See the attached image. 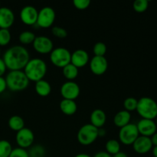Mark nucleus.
<instances>
[{
  "label": "nucleus",
  "instance_id": "obj_40",
  "mask_svg": "<svg viewBox=\"0 0 157 157\" xmlns=\"http://www.w3.org/2000/svg\"><path fill=\"white\" fill-rule=\"evenodd\" d=\"M112 157H128V156H127V154L126 153L121 151L120 153H118L117 154L114 155V156H113Z\"/></svg>",
  "mask_w": 157,
  "mask_h": 157
},
{
  "label": "nucleus",
  "instance_id": "obj_29",
  "mask_svg": "<svg viewBox=\"0 0 157 157\" xmlns=\"http://www.w3.org/2000/svg\"><path fill=\"white\" fill-rule=\"evenodd\" d=\"M12 35L9 29H0V46H6L9 44Z\"/></svg>",
  "mask_w": 157,
  "mask_h": 157
},
{
  "label": "nucleus",
  "instance_id": "obj_25",
  "mask_svg": "<svg viewBox=\"0 0 157 157\" xmlns=\"http://www.w3.org/2000/svg\"><path fill=\"white\" fill-rule=\"evenodd\" d=\"M36 35L35 33L31 31H25L20 33L18 36V40L21 43V45H28V44H32V43L35 41Z\"/></svg>",
  "mask_w": 157,
  "mask_h": 157
},
{
  "label": "nucleus",
  "instance_id": "obj_17",
  "mask_svg": "<svg viewBox=\"0 0 157 157\" xmlns=\"http://www.w3.org/2000/svg\"><path fill=\"white\" fill-rule=\"evenodd\" d=\"M15 21L13 11L6 6L0 7V29H9Z\"/></svg>",
  "mask_w": 157,
  "mask_h": 157
},
{
  "label": "nucleus",
  "instance_id": "obj_14",
  "mask_svg": "<svg viewBox=\"0 0 157 157\" xmlns=\"http://www.w3.org/2000/svg\"><path fill=\"white\" fill-rule=\"evenodd\" d=\"M140 136L151 137L157 132V126L154 120L141 119L136 124Z\"/></svg>",
  "mask_w": 157,
  "mask_h": 157
},
{
  "label": "nucleus",
  "instance_id": "obj_38",
  "mask_svg": "<svg viewBox=\"0 0 157 157\" xmlns=\"http://www.w3.org/2000/svg\"><path fill=\"white\" fill-rule=\"evenodd\" d=\"M98 137H103V136H106V134H107V131H106V130L104 128V127L98 128Z\"/></svg>",
  "mask_w": 157,
  "mask_h": 157
},
{
  "label": "nucleus",
  "instance_id": "obj_6",
  "mask_svg": "<svg viewBox=\"0 0 157 157\" xmlns=\"http://www.w3.org/2000/svg\"><path fill=\"white\" fill-rule=\"evenodd\" d=\"M50 61L58 67L63 68L71 63V53L67 48L64 47L55 48L50 53Z\"/></svg>",
  "mask_w": 157,
  "mask_h": 157
},
{
  "label": "nucleus",
  "instance_id": "obj_26",
  "mask_svg": "<svg viewBox=\"0 0 157 157\" xmlns=\"http://www.w3.org/2000/svg\"><path fill=\"white\" fill-rule=\"evenodd\" d=\"M12 149V146L9 141L6 140H0V157H9Z\"/></svg>",
  "mask_w": 157,
  "mask_h": 157
},
{
  "label": "nucleus",
  "instance_id": "obj_7",
  "mask_svg": "<svg viewBox=\"0 0 157 157\" xmlns=\"http://www.w3.org/2000/svg\"><path fill=\"white\" fill-rule=\"evenodd\" d=\"M139 136L140 133L138 132L136 125L132 123H130L122 128H120L118 133L119 142L127 146L133 145Z\"/></svg>",
  "mask_w": 157,
  "mask_h": 157
},
{
  "label": "nucleus",
  "instance_id": "obj_9",
  "mask_svg": "<svg viewBox=\"0 0 157 157\" xmlns=\"http://www.w3.org/2000/svg\"><path fill=\"white\" fill-rule=\"evenodd\" d=\"M15 141L18 147L26 150L32 146L35 141V134L31 129L24 127L16 133Z\"/></svg>",
  "mask_w": 157,
  "mask_h": 157
},
{
  "label": "nucleus",
  "instance_id": "obj_13",
  "mask_svg": "<svg viewBox=\"0 0 157 157\" xmlns=\"http://www.w3.org/2000/svg\"><path fill=\"white\" fill-rule=\"evenodd\" d=\"M90 69L95 75H103L108 68V61L104 56H94L89 61Z\"/></svg>",
  "mask_w": 157,
  "mask_h": 157
},
{
  "label": "nucleus",
  "instance_id": "obj_45",
  "mask_svg": "<svg viewBox=\"0 0 157 157\" xmlns=\"http://www.w3.org/2000/svg\"><path fill=\"white\" fill-rule=\"evenodd\" d=\"M0 7H1V2H0Z\"/></svg>",
  "mask_w": 157,
  "mask_h": 157
},
{
  "label": "nucleus",
  "instance_id": "obj_27",
  "mask_svg": "<svg viewBox=\"0 0 157 157\" xmlns=\"http://www.w3.org/2000/svg\"><path fill=\"white\" fill-rule=\"evenodd\" d=\"M138 104V100L136 98H133V97H130L124 100V110H127L128 112L134 111L136 110Z\"/></svg>",
  "mask_w": 157,
  "mask_h": 157
},
{
  "label": "nucleus",
  "instance_id": "obj_18",
  "mask_svg": "<svg viewBox=\"0 0 157 157\" xmlns=\"http://www.w3.org/2000/svg\"><path fill=\"white\" fill-rule=\"evenodd\" d=\"M90 124L97 128H101L105 124L107 116L105 112L101 109H95L91 112L90 116Z\"/></svg>",
  "mask_w": 157,
  "mask_h": 157
},
{
  "label": "nucleus",
  "instance_id": "obj_36",
  "mask_svg": "<svg viewBox=\"0 0 157 157\" xmlns=\"http://www.w3.org/2000/svg\"><path fill=\"white\" fill-rule=\"evenodd\" d=\"M6 70H7V67L5 64L4 61H3L2 58L0 57V77H3V75L6 73Z\"/></svg>",
  "mask_w": 157,
  "mask_h": 157
},
{
  "label": "nucleus",
  "instance_id": "obj_28",
  "mask_svg": "<svg viewBox=\"0 0 157 157\" xmlns=\"http://www.w3.org/2000/svg\"><path fill=\"white\" fill-rule=\"evenodd\" d=\"M29 152V157H44L45 155V150L41 145H35L31 147Z\"/></svg>",
  "mask_w": 157,
  "mask_h": 157
},
{
  "label": "nucleus",
  "instance_id": "obj_22",
  "mask_svg": "<svg viewBox=\"0 0 157 157\" xmlns=\"http://www.w3.org/2000/svg\"><path fill=\"white\" fill-rule=\"evenodd\" d=\"M8 124L11 130L17 133L25 127V121L21 117L18 115H14L9 119Z\"/></svg>",
  "mask_w": 157,
  "mask_h": 157
},
{
  "label": "nucleus",
  "instance_id": "obj_19",
  "mask_svg": "<svg viewBox=\"0 0 157 157\" xmlns=\"http://www.w3.org/2000/svg\"><path fill=\"white\" fill-rule=\"evenodd\" d=\"M130 120H131V114L130 112L125 110H120L113 117V124L119 128H122L130 124Z\"/></svg>",
  "mask_w": 157,
  "mask_h": 157
},
{
  "label": "nucleus",
  "instance_id": "obj_16",
  "mask_svg": "<svg viewBox=\"0 0 157 157\" xmlns=\"http://www.w3.org/2000/svg\"><path fill=\"white\" fill-rule=\"evenodd\" d=\"M90 61V56L84 49H77L71 53V63L78 69L87 65Z\"/></svg>",
  "mask_w": 157,
  "mask_h": 157
},
{
  "label": "nucleus",
  "instance_id": "obj_37",
  "mask_svg": "<svg viewBox=\"0 0 157 157\" xmlns=\"http://www.w3.org/2000/svg\"><path fill=\"white\" fill-rule=\"evenodd\" d=\"M94 157H112L109 153H107L106 151H100L97 153L94 156Z\"/></svg>",
  "mask_w": 157,
  "mask_h": 157
},
{
  "label": "nucleus",
  "instance_id": "obj_3",
  "mask_svg": "<svg viewBox=\"0 0 157 157\" xmlns=\"http://www.w3.org/2000/svg\"><path fill=\"white\" fill-rule=\"evenodd\" d=\"M5 78L7 84V88L14 92L25 90L30 83L23 70L10 71Z\"/></svg>",
  "mask_w": 157,
  "mask_h": 157
},
{
  "label": "nucleus",
  "instance_id": "obj_30",
  "mask_svg": "<svg viewBox=\"0 0 157 157\" xmlns=\"http://www.w3.org/2000/svg\"><path fill=\"white\" fill-rule=\"evenodd\" d=\"M149 2L147 0H136L133 4V8L138 13H143L147 10Z\"/></svg>",
  "mask_w": 157,
  "mask_h": 157
},
{
  "label": "nucleus",
  "instance_id": "obj_10",
  "mask_svg": "<svg viewBox=\"0 0 157 157\" xmlns=\"http://www.w3.org/2000/svg\"><path fill=\"white\" fill-rule=\"evenodd\" d=\"M60 93L63 99L75 101L79 97L81 89L76 82L73 81H67L61 85L60 88Z\"/></svg>",
  "mask_w": 157,
  "mask_h": 157
},
{
  "label": "nucleus",
  "instance_id": "obj_35",
  "mask_svg": "<svg viewBox=\"0 0 157 157\" xmlns=\"http://www.w3.org/2000/svg\"><path fill=\"white\" fill-rule=\"evenodd\" d=\"M7 89L6 78L4 77H0V94L3 93Z\"/></svg>",
  "mask_w": 157,
  "mask_h": 157
},
{
  "label": "nucleus",
  "instance_id": "obj_39",
  "mask_svg": "<svg viewBox=\"0 0 157 157\" xmlns=\"http://www.w3.org/2000/svg\"><path fill=\"white\" fill-rule=\"evenodd\" d=\"M150 139H151L152 144H153V147H156L157 146V132L156 133H155L154 134H153V136L150 137Z\"/></svg>",
  "mask_w": 157,
  "mask_h": 157
},
{
  "label": "nucleus",
  "instance_id": "obj_41",
  "mask_svg": "<svg viewBox=\"0 0 157 157\" xmlns=\"http://www.w3.org/2000/svg\"><path fill=\"white\" fill-rule=\"evenodd\" d=\"M152 153L154 157H157V146L156 147H153L152 149Z\"/></svg>",
  "mask_w": 157,
  "mask_h": 157
},
{
  "label": "nucleus",
  "instance_id": "obj_43",
  "mask_svg": "<svg viewBox=\"0 0 157 157\" xmlns=\"http://www.w3.org/2000/svg\"><path fill=\"white\" fill-rule=\"evenodd\" d=\"M154 121H155V123H156V126H157V117H156V118H155Z\"/></svg>",
  "mask_w": 157,
  "mask_h": 157
},
{
  "label": "nucleus",
  "instance_id": "obj_2",
  "mask_svg": "<svg viewBox=\"0 0 157 157\" xmlns=\"http://www.w3.org/2000/svg\"><path fill=\"white\" fill-rule=\"evenodd\" d=\"M47 71V64L44 60L39 58H31L23 69L29 81L35 83L44 79Z\"/></svg>",
  "mask_w": 157,
  "mask_h": 157
},
{
  "label": "nucleus",
  "instance_id": "obj_15",
  "mask_svg": "<svg viewBox=\"0 0 157 157\" xmlns=\"http://www.w3.org/2000/svg\"><path fill=\"white\" fill-rule=\"evenodd\" d=\"M133 149L136 153L140 155L147 154L151 151L153 146L150 137L139 136L133 144Z\"/></svg>",
  "mask_w": 157,
  "mask_h": 157
},
{
  "label": "nucleus",
  "instance_id": "obj_23",
  "mask_svg": "<svg viewBox=\"0 0 157 157\" xmlns=\"http://www.w3.org/2000/svg\"><path fill=\"white\" fill-rule=\"evenodd\" d=\"M79 71L77 67H75L71 63L68 64L62 68V74L64 78L68 81H73L78 76Z\"/></svg>",
  "mask_w": 157,
  "mask_h": 157
},
{
  "label": "nucleus",
  "instance_id": "obj_1",
  "mask_svg": "<svg viewBox=\"0 0 157 157\" xmlns=\"http://www.w3.org/2000/svg\"><path fill=\"white\" fill-rule=\"evenodd\" d=\"M2 59L9 71H22L30 58L28 49L23 45H13L3 54Z\"/></svg>",
  "mask_w": 157,
  "mask_h": 157
},
{
  "label": "nucleus",
  "instance_id": "obj_12",
  "mask_svg": "<svg viewBox=\"0 0 157 157\" xmlns=\"http://www.w3.org/2000/svg\"><path fill=\"white\" fill-rule=\"evenodd\" d=\"M38 11L33 6H25L20 11V19L26 25H35L38 19Z\"/></svg>",
  "mask_w": 157,
  "mask_h": 157
},
{
  "label": "nucleus",
  "instance_id": "obj_34",
  "mask_svg": "<svg viewBox=\"0 0 157 157\" xmlns=\"http://www.w3.org/2000/svg\"><path fill=\"white\" fill-rule=\"evenodd\" d=\"M73 4L76 9L79 10H84L90 5V0H74Z\"/></svg>",
  "mask_w": 157,
  "mask_h": 157
},
{
  "label": "nucleus",
  "instance_id": "obj_24",
  "mask_svg": "<svg viewBox=\"0 0 157 157\" xmlns=\"http://www.w3.org/2000/svg\"><path fill=\"white\" fill-rule=\"evenodd\" d=\"M106 152L110 155V156H114L121 152V143L119 140L111 139L109 140L105 144Z\"/></svg>",
  "mask_w": 157,
  "mask_h": 157
},
{
  "label": "nucleus",
  "instance_id": "obj_31",
  "mask_svg": "<svg viewBox=\"0 0 157 157\" xmlns=\"http://www.w3.org/2000/svg\"><path fill=\"white\" fill-rule=\"evenodd\" d=\"M107 45L104 42L95 43L93 48V52L94 56H104L107 52Z\"/></svg>",
  "mask_w": 157,
  "mask_h": 157
},
{
  "label": "nucleus",
  "instance_id": "obj_44",
  "mask_svg": "<svg viewBox=\"0 0 157 157\" xmlns=\"http://www.w3.org/2000/svg\"><path fill=\"white\" fill-rule=\"evenodd\" d=\"M0 55H1V48H0Z\"/></svg>",
  "mask_w": 157,
  "mask_h": 157
},
{
  "label": "nucleus",
  "instance_id": "obj_5",
  "mask_svg": "<svg viewBox=\"0 0 157 157\" xmlns=\"http://www.w3.org/2000/svg\"><path fill=\"white\" fill-rule=\"evenodd\" d=\"M97 127L90 124H84L79 129L77 134V138L79 144L83 146H89L94 144L98 138Z\"/></svg>",
  "mask_w": 157,
  "mask_h": 157
},
{
  "label": "nucleus",
  "instance_id": "obj_42",
  "mask_svg": "<svg viewBox=\"0 0 157 157\" xmlns=\"http://www.w3.org/2000/svg\"><path fill=\"white\" fill-rule=\"evenodd\" d=\"M75 157H92L90 155L87 154V153H79V154L76 155Z\"/></svg>",
  "mask_w": 157,
  "mask_h": 157
},
{
  "label": "nucleus",
  "instance_id": "obj_20",
  "mask_svg": "<svg viewBox=\"0 0 157 157\" xmlns=\"http://www.w3.org/2000/svg\"><path fill=\"white\" fill-rule=\"evenodd\" d=\"M59 107L61 112L64 114L67 115V116L74 115L78 110V105H77L76 102H75V101H72V100H61Z\"/></svg>",
  "mask_w": 157,
  "mask_h": 157
},
{
  "label": "nucleus",
  "instance_id": "obj_11",
  "mask_svg": "<svg viewBox=\"0 0 157 157\" xmlns=\"http://www.w3.org/2000/svg\"><path fill=\"white\" fill-rule=\"evenodd\" d=\"M32 46L35 52L41 55L50 54L54 49V44L52 40L44 35L36 36L35 41L32 43Z\"/></svg>",
  "mask_w": 157,
  "mask_h": 157
},
{
  "label": "nucleus",
  "instance_id": "obj_8",
  "mask_svg": "<svg viewBox=\"0 0 157 157\" xmlns=\"http://www.w3.org/2000/svg\"><path fill=\"white\" fill-rule=\"evenodd\" d=\"M56 18V13L50 6H45L38 11L36 25L42 29H48L53 25Z\"/></svg>",
  "mask_w": 157,
  "mask_h": 157
},
{
  "label": "nucleus",
  "instance_id": "obj_21",
  "mask_svg": "<svg viewBox=\"0 0 157 157\" xmlns=\"http://www.w3.org/2000/svg\"><path fill=\"white\" fill-rule=\"evenodd\" d=\"M35 92L41 97H47L52 92V86L48 81L42 79L35 82Z\"/></svg>",
  "mask_w": 157,
  "mask_h": 157
},
{
  "label": "nucleus",
  "instance_id": "obj_4",
  "mask_svg": "<svg viewBox=\"0 0 157 157\" xmlns=\"http://www.w3.org/2000/svg\"><path fill=\"white\" fill-rule=\"evenodd\" d=\"M136 112L142 119L155 120L157 117V102L149 97H143L138 100Z\"/></svg>",
  "mask_w": 157,
  "mask_h": 157
},
{
  "label": "nucleus",
  "instance_id": "obj_33",
  "mask_svg": "<svg viewBox=\"0 0 157 157\" xmlns=\"http://www.w3.org/2000/svg\"><path fill=\"white\" fill-rule=\"evenodd\" d=\"M9 157H29V152L26 150L20 147L12 149V151L11 152Z\"/></svg>",
  "mask_w": 157,
  "mask_h": 157
},
{
  "label": "nucleus",
  "instance_id": "obj_32",
  "mask_svg": "<svg viewBox=\"0 0 157 157\" xmlns=\"http://www.w3.org/2000/svg\"><path fill=\"white\" fill-rule=\"evenodd\" d=\"M52 33L58 38H65L67 36V32L65 29L60 26H54L52 29Z\"/></svg>",
  "mask_w": 157,
  "mask_h": 157
}]
</instances>
